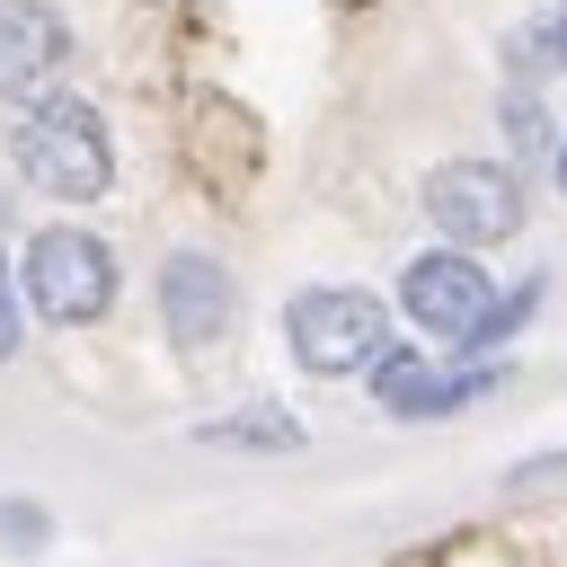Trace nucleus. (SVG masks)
I'll return each mask as SVG.
<instances>
[{
  "label": "nucleus",
  "instance_id": "obj_16",
  "mask_svg": "<svg viewBox=\"0 0 567 567\" xmlns=\"http://www.w3.org/2000/svg\"><path fill=\"white\" fill-rule=\"evenodd\" d=\"M549 168H558V195H567V142H558V151H549Z\"/></svg>",
  "mask_w": 567,
  "mask_h": 567
},
{
  "label": "nucleus",
  "instance_id": "obj_7",
  "mask_svg": "<svg viewBox=\"0 0 567 567\" xmlns=\"http://www.w3.org/2000/svg\"><path fill=\"white\" fill-rule=\"evenodd\" d=\"M62 62H71L62 9H44V0H0V97H9V106L44 97V89L62 80Z\"/></svg>",
  "mask_w": 567,
  "mask_h": 567
},
{
  "label": "nucleus",
  "instance_id": "obj_9",
  "mask_svg": "<svg viewBox=\"0 0 567 567\" xmlns=\"http://www.w3.org/2000/svg\"><path fill=\"white\" fill-rule=\"evenodd\" d=\"M496 390H505V363L425 372V390H416V416H408V425H425V416H461V408H478V399H496Z\"/></svg>",
  "mask_w": 567,
  "mask_h": 567
},
{
  "label": "nucleus",
  "instance_id": "obj_2",
  "mask_svg": "<svg viewBox=\"0 0 567 567\" xmlns=\"http://www.w3.org/2000/svg\"><path fill=\"white\" fill-rule=\"evenodd\" d=\"M284 337H292V363L301 372L346 381V372H372V354L390 346V310L363 284H301L284 301Z\"/></svg>",
  "mask_w": 567,
  "mask_h": 567
},
{
  "label": "nucleus",
  "instance_id": "obj_12",
  "mask_svg": "<svg viewBox=\"0 0 567 567\" xmlns=\"http://www.w3.org/2000/svg\"><path fill=\"white\" fill-rule=\"evenodd\" d=\"M505 142H514L523 159H540V151H549V115H540V97H532V89H505Z\"/></svg>",
  "mask_w": 567,
  "mask_h": 567
},
{
  "label": "nucleus",
  "instance_id": "obj_6",
  "mask_svg": "<svg viewBox=\"0 0 567 567\" xmlns=\"http://www.w3.org/2000/svg\"><path fill=\"white\" fill-rule=\"evenodd\" d=\"M159 319H168V337H177L186 354H213V346L239 328V284H230V266L204 257V248H177V257L159 266Z\"/></svg>",
  "mask_w": 567,
  "mask_h": 567
},
{
  "label": "nucleus",
  "instance_id": "obj_11",
  "mask_svg": "<svg viewBox=\"0 0 567 567\" xmlns=\"http://www.w3.org/2000/svg\"><path fill=\"white\" fill-rule=\"evenodd\" d=\"M53 549V514L35 496H0V558H44Z\"/></svg>",
  "mask_w": 567,
  "mask_h": 567
},
{
  "label": "nucleus",
  "instance_id": "obj_4",
  "mask_svg": "<svg viewBox=\"0 0 567 567\" xmlns=\"http://www.w3.org/2000/svg\"><path fill=\"white\" fill-rule=\"evenodd\" d=\"M523 213H532V195H523V177H514L505 159H443V168L425 177V221H434L443 239H461V248L514 239Z\"/></svg>",
  "mask_w": 567,
  "mask_h": 567
},
{
  "label": "nucleus",
  "instance_id": "obj_5",
  "mask_svg": "<svg viewBox=\"0 0 567 567\" xmlns=\"http://www.w3.org/2000/svg\"><path fill=\"white\" fill-rule=\"evenodd\" d=\"M487 301H496V284H487L478 248H461V239L416 248V257H408V275H399V310H408L425 337H443V346H461V337L478 328V310H487Z\"/></svg>",
  "mask_w": 567,
  "mask_h": 567
},
{
  "label": "nucleus",
  "instance_id": "obj_13",
  "mask_svg": "<svg viewBox=\"0 0 567 567\" xmlns=\"http://www.w3.org/2000/svg\"><path fill=\"white\" fill-rule=\"evenodd\" d=\"M18 337H27V310H18V292H9V248H0V363L18 354Z\"/></svg>",
  "mask_w": 567,
  "mask_h": 567
},
{
  "label": "nucleus",
  "instance_id": "obj_8",
  "mask_svg": "<svg viewBox=\"0 0 567 567\" xmlns=\"http://www.w3.org/2000/svg\"><path fill=\"white\" fill-rule=\"evenodd\" d=\"M204 452H301V416H275V408H239V416H204L195 425Z\"/></svg>",
  "mask_w": 567,
  "mask_h": 567
},
{
  "label": "nucleus",
  "instance_id": "obj_14",
  "mask_svg": "<svg viewBox=\"0 0 567 567\" xmlns=\"http://www.w3.org/2000/svg\"><path fill=\"white\" fill-rule=\"evenodd\" d=\"M505 478H514V487H540V478H567V452H532V461H514Z\"/></svg>",
  "mask_w": 567,
  "mask_h": 567
},
{
  "label": "nucleus",
  "instance_id": "obj_10",
  "mask_svg": "<svg viewBox=\"0 0 567 567\" xmlns=\"http://www.w3.org/2000/svg\"><path fill=\"white\" fill-rule=\"evenodd\" d=\"M540 292H549L540 275H532V284H514V292H496V301L478 310V328H470V337H461L452 354H487V346H505V337H523V328H532V310H540Z\"/></svg>",
  "mask_w": 567,
  "mask_h": 567
},
{
  "label": "nucleus",
  "instance_id": "obj_3",
  "mask_svg": "<svg viewBox=\"0 0 567 567\" xmlns=\"http://www.w3.org/2000/svg\"><path fill=\"white\" fill-rule=\"evenodd\" d=\"M115 248L97 239V230H80V221H53V230H35L27 239V301H35V319L44 328H89V319H106L115 310Z\"/></svg>",
  "mask_w": 567,
  "mask_h": 567
},
{
  "label": "nucleus",
  "instance_id": "obj_15",
  "mask_svg": "<svg viewBox=\"0 0 567 567\" xmlns=\"http://www.w3.org/2000/svg\"><path fill=\"white\" fill-rule=\"evenodd\" d=\"M549 53H558V71H567V0L549 9Z\"/></svg>",
  "mask_w": 567,
  "mask_h": 567
},
{
  "label": "nucleus",
  "instance_id": "obj_1",
  "mask_svg": "<svg viewBox=\"0 0 567 567\" xmlns=\"http://www.w3.org/2000/svg\"><path fill=\"white\" fill-rule=\"evenodd\" d=\"M9 151H18L27 186L53 195V204H97V195L115 186V142H106V115H97L89 97H62V89L27 97Z\"/></svg>",
  "mask_w": 567,
  "mask_h": 567
}]
</instances>
